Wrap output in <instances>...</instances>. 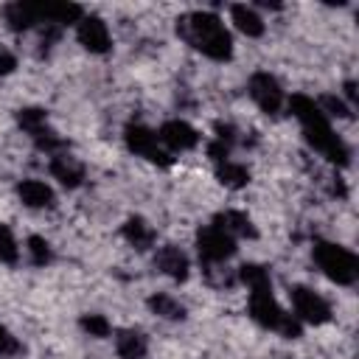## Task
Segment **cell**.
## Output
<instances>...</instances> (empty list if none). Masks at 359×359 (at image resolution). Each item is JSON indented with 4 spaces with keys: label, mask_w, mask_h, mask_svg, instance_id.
Instances as JSON below:
<instances>
[{
    "label": "cell",
    "mask_w": 359,
    "mask_h": 359,
    "mask_svg": "<svg viewBox=\"0 0 359 359\" xmlns=\"http://www.w3.org/2000/svg\"><path fill=\"white\" fill-rule=\"evenodd\" d=\"M177 36L213 62H227L233 56V36L213 11H188L177 17Z\"/></svg>",
    "instance_id": "6da1fadb"
},
{
    "label": "cell",
    "mask_w": 359,
    "mask_h": 359,
    "mask_svg": "<svg viewBox=\"0 0 359 359\" xmlns=\"http://www.w3.org/2000/svg\"><path fill=\"white\" fill-rule=\"evenodd\" d=\"M289 109H292V115L300 121L303 137L309 140V146H311L314 151H320L323 157H328L334 165H348V163H351V149L345 146L342 137L334 135L328 118L323 115V109L317 107L314 98L297 93V95L289 98Z\"/></svg>",
    "instance_id": "7a4b0ae2"
},
{
    "label": "cell",
    "mask_w": 359,
    "mask_h": 359,
    "mask_svg": "<svg viewBox=\"0 0 359 359\" xmlns=\"http://www.w3.org/2000/svg\"><path fill=\"white\" fill-rule=\"evenodd\" d=\"M311 258H314V264L320 266V272H323L328 280L339 283V286H351V283H356V278H359V261H356V255H353L348 247H342V244H334V241H314Z\"/></svg>",
    "instance_id": "3957f363"
},
{
    "label": "cell",
    "mask_w": 359,
    "mask_h": 359,
    "mask_svg": "<svg viewBox=\"0 0 359 359\" xmlns=\"http://www.w3.org/2000/svg\"><path fill=\"white\" fill-rule=\"evenodd\" d=\"M250 317L258 325H264L269 331H278L283 339H297L303 334V323L294 314H286L278 306L272 289L269 292H250Z\"/></svg>",
    "instance_id": "277c9868"
},
{
    "label": "cell",
    "mask_w": 359,
    "mask_h": 359,
    "mask_svg": "<svg viewBox=\"0 0 359 359\" xmlns=\"http://www.w3.org/2000/svg\"><path fill=\"white\" fill-rule=\"evenodd\" d=\"M123 140H126V149H129L132 154H137V157H143V160H149V163H154V165L168 168V165L174 163V157L163 149L157 132H151V129L143 126V123H129V126L123 129Z\"/></svg>",
    "instance_id": "5b68a950"
},
{
    "label": "cell",
    "mask_w": 359,
    "mask_h": 359,
    "mask_svg": "<svg viewBox=\"0 0 359 359\" xmlns=\"http://www.w3.org/2000/svg\"><path fill=\"white\" fill-rule=\"evenodd\" d=\"M247 93H250V98L258 104V109L266 112V115H278V112L283 109V104H286L283 87H280L278 79H275L272 73H266V70H258V73L250 76Z\"/></svg>",
    "instance_id": "8992f818"
},
{
    "label": "cell",
    "mask_w": 359,
    "mask_h": 359,
    "mask_svg": "<svg viewBox=\"0 0 359 359\" xmlns=\"http://www.w3.org/2000/svg\"><path fill=\"white\" fill-rule=\"evenodd\" d=\"M196 250L202 264H224L236 252V238L219 230L216 224H205L196 230Z\"/></svg>",
    "instance_id": "52a82bcc"
},
{
    "label": "cell",
    "mask_w": 359,
    "mask_h": 359,
    "mask_svg": "<svg viewBox=\"0 0 359 359\" xmlns=\"http://www.w3.org/2000/svg\"><path fill=\"white\" fill-rule=\"evenodd\" d=\"M292 297V309H294V317L300 323H309V325H323L331 320V306L323 294H317L314 289L309 286H292L289 292Z\"/></svg>",
    "instance_id": "ba28073f"
},
{
    "label": "cell",
    "mask_w": 359,
    "mask_h": 359,
    "mask_svg": "<svg viewBox=\"0 0 359 359\" xmlns=\"http://www.w3.org/2000/svg\"><path fill=\"white\" fill-rule=\"evenodd\" d=\"M76 39L84 50L90 53H107L112 48V36H109V28L101 17L95 14H84L79 22H76Z\"/></svg>",
    "instance_id": "9c48e42d"
},
{
    "label": "cell",
    "mask_w": 359,
    "mask_h": 359,
    "mask_svg": "<svg viewBox=\"0 0 359 359\" xmlns=\"http://www.w3.org/2000/svg\"><path fill=\"white\" fill-rule=\"evenodd\" d=\"M157 137H160V143H163L165 149H171V151H188V149H194V146L199 143V132H196L188 121H180V118L165 121V123L160 126Z\"/></svg>",
    "instance_id": "30bf717a"
},
{
    "label": "cell",
    "mask_w": 359,
    "mask_h": 359,
    "mask_svg": "<svg viewBox=\"0 0 359 359\" xmlns=\"http://www.w3.org/2000/svg\"><path fill=\"white\" fill-rule=\"evenodd\" d=\"M36 8V20L39 22H48V25H70V22H79L84 17V8L76 6V3H34Z\"/></svg>",
    "instance_id": "8fae6325"
},
{
    "label": "cell",
    "mask_w": 359,
    "mask_h": 359,
    "mask_svg": "<svg viewBox=\"0 0 359 359\" xmlns=\"http://www.w3.org/2000/svg\"><path fill=\"white\" fill-rule=\"evenodd\" d=\"M154 266H157L163 275H168L171 280H185L188 272H191L188 255H185L180 247H174V244H165V247H160V250L154 252Z\"/></svg>",
    "instance_id": "7c38bea8"
},
{
    "label": "cell",
    "mask_w": 359,
    "mask_h": 359,
    "mask_svg": "<svg viewBox=\"0 0 359 359\" xmlns=\"http://www.w3.org/2000/svg\"><path fill=\"white\" fill-rule=\"evenodd\" d=\"M50 174L65 185V188H79L84 182V165L79 157L67 154V151H59L50 157Z\"/></svg>",
    "instance_id": "4fadbf2b"
},
{
    "label": "cell",
    "mask_w": 359,
    "mask_h": 359,
    "mask_svg": "<svg viewBox=\"0 0 359 359\" xmlns=\"http://www.w3.org/2000/svg\"><path fill=\"white\" fill-rule=\"evenodd\" d=\"M17 196H20V202L25 208H34V210L56 205V196H53L50 185L42 182V180H22V182H17Z\"/></svg>",
    "instance_id": "5bb4252c"
},
{
    "label": "cell",
    "mask_w": 359,
    "mask_h": 359,
    "mask_svg": "<svg viewBox=\"0 0 359 359\" xmlns=\"http://www.w3.org/2000/svg\"><path fill=\"white\" fill-rule=\"evenodd\" d=\"M213 224H216L219 230H224L227 236H233V238H255V236H258L252 219H250L247 213H241V210L216 213V216H213Z\"/></svg>",
    "instance_id": "9a60e30c"
},
{
    "label": "cell",
    "mask_w": 359,
    "mask_h": 359,
    "mask_svg": "<svg viewBox=\"0 0 359 359\" xmlns=\"http://www.w3.org/2000/svg\"><path fill=\"white\" fill-rule=\"evenodd\" d=\"M121 236H123L137 252H146V250L154 247V241H157L154 227H151L143 216H129V219L123 222V227H121Z\"/></svg>",
    "instance_id": "2e32d148"
},
{
    "label": "cell",
    "mask_w": 359,
    "mask_h": 359,
    "mask_svg": "<svg viewBox=\"0 0 359 359\" xmlns=\"http://www.w3.org/2000/svg\"><path fill=\"white\" fill-rule=\"evenodd\" d=\"M230 17H233V25H236L244 36H250V39H258V36H264V31H266L261 14H258L252 6H247V3H233V6H230Z\"/></svg>",
    "instance_id": "e0dca14e"
},
{
    "label": "cell",
    "mask_w": 359,
    "mask_h": 359,
    "mask_svg": "<svg viewBox=\"0 0 359 359\" xmlns=\"http://www.w3.org/2000/svg\"><path fill=\"white\" fill-rule=\"evenodd\" d=\"M3 22L11 28V31H28V28H34L39 20H36V8H34V3H6L3 6Z\"/></svg>",
    "instance_id": "ac0fdd59"
},
{
    "label": "cell",
    "mask_w": 359,
    "mask_h": 359,
    "mask_svg": "<svg viewBox=\"0 0 359 359\" xmlns=\"http://www.w3.org/2000/svg\"><path fill=\"white\" fill-rule=\"evenodd\" d=\"M115 351L121 359H143L149 353V342L140 331L135 328H123L115 334Z\"/></svg>",
    "instance_id": "d6986e66"
},
{
    "label": "cell",
    "mask_w": 359,
    "mask_h": 359,
    "mask_svg": "<svg viewBox=\"0 0 359 359\" xmlns=\"http://www.w3.org/2000/svg\"><path fill=\"white\" fill-rule=\"evenodd\" d=\"M216 180H219L224 188L238 191V188H244V185L250 182V168H247V165H241V163L224 160V163H219V165H216Z\"/></svg>",
    "instance_id": "ffe728a7"
},
{
    "label": "cell",
    "mask_w": 359,
    "mask_h": 359,
    "mask_svg": "<svg viewBox=\"0 0 359 359\" xmlns=\"http://www.w3.org/2000/svg\"><path fill=\"white\" fill-rule=\"evenodd\" d=\"M241 283L250 286V292H269L272 289V278H269V269L261 266V264H244L238 266V275H236Z\"/></svg>",
    "instance_id": "44dd1931"
},
{
    "label": "cell",
    "mask_w": 359,
    "mask_h": 359,
    "mask_svg": "<svg viewBox=\"0 0 359 359\" xmlns=\"http://www.w3.org/2000/svg\"><path fill=\"white\" fill-rule=\"evenodd\" d=\"M146 306L163 320H185V306L171 294H151L146 300Z\"/></svg>",
    "instance_id": "7402d4cb"
},
{
    "label": "cell",
    "mask_w": 359,
    "mask_h": 359,
    "mask_svg": "<svg viewBox=\"0 0 359 359\" xmlns=\"http://www.w3.org/2000/svg\"><path fill=\"white\" fill-rule=\"evenodd\" d=\"M14 118H17V126H20L25 135H31V137H34L39 129L48 126V115H45V109H39V107H22V109L14 112Z\"/></svg>",
    "instance_id": "603a6c76"
},
{
    "label": "cell",
    "mask_w": 359,
    "mask_h": 359,
    "mask_svg": "<svg viewBox=\"0 0 359 359\" xmlns=\"http://www.w3.org/2000/svg\"><path fill=\"white\" fill-rule=\"evenodd\" d=\"M31 140H34V146H36L39 151H45V154H50V157H53V154H59V151H67L65 137H62V135H56L50 126L39 129V132H36Z\"/></svg>",
    "instance_id": "cb8c5ba5"
},
{
    "label": "cell",
    "mask_w": 359,
    "mask_h": 359,
    "mask_svg": "<svg viewBox=\"0 0 359 359\" xmlns=\"http://www.w3.org/2000/svg\"><path fill=\"white\" fill-rule=\"evenodd\" d=\"M25 252H28V261H31L34 266H48V264L53 261V250H50V244H48L42 236H28Z\"/></svg>",
    "instance_id": "d4e9b609"
},
{
    "label": "cell",
    "mask_w": 359,
    "mask_h": 359,
    "mask_svg": "<svg viewBox=\"0 0 359 359\" xmlns=\"http://www.w3.org/2000/svg\"><path fill=\"white\" fill-rule=\"evenodd\" d=\"M79 325H81L84 334H90V337H95V339H104V337H109V331H112V325H109V320H107L104 314H81Z\"/></svg>",
    "instance_id": "484cf974"
},
{
    "label": "cell",
    "mask_w": 359,
    "mask_h": 359,
    "mask_svg": "<svg viewBox=\"0 0 359 359\" xmlns=\"http://www.w3.org/2000/svg\"><path fill=\"white\" fill-rule=\"evenodd\" d=\"M317 107L323 109V115H325V118H328V115H334V118H351V107H348L339 95L325 93V95H320V98H317Z\"/></svg>",
    "instance_id": "4316f807"
},
{
    "label": "cell",
    "mask_w": 359,
    "mask_h": 359,
    "mask_svg": "<svg viewBox=\"0 0 359 359\" xmlns=\"http://www.w3.org/2000/svg\"><path fill=\"white\" fill-rule=\"evenodd\" d=\"M17 258H20L17 238L6 224H0V264H17Z\"/></svg>",
    "instance_id": "83f0119b"
},
{
    "label": "cell",
    "mask_w": 359,
    "mask_h": 359,
    "mask_svg": "<svg viewBox=\"0 0 359 359\" xmlns=\"http://www.w3.org/2000/svg\"><path fill=\"white\" fill-rule=\"evenodd\" d=\"M208 154H210V160H216V165H219V163H224V160L230 157V146L213 137V140L208 143Z\"/></svg>",
    "instance_id": "f1b7e54d"
},
{
    "label": "cell",
    "mask_w": 359,
    "mask_h": 359,
    "mask_svg": "<svg viewBox=\"0 0 359 359\" xmlns=\"http://www.w3.org/2000/svg\"><path fill=\"white\" fill-rule=\"evenodd\" d=\"M14 67H17V56H14L6 45H0V76L14 73Z\"/></svg>",
    "instance_id": "f546056e"
},
{
    "label": "cell",
    "mask_w": 359,
    "mask_h": 359,
    "mask_svg": "<svg viewBox=\"0 0 359 359\" xmlns=\"http://www.w3.org/2000/svg\"><path fill=\"white\" fill-rule=\"evenodd\" d=\"M20 351V342L0 325V356H8V353H17Z\"/></svg>",
    "instance_id": "4dcf8cb0"
},
{
    "label": "cell",
    "mask_w": 359,
    "mask_h": 359,
    "mask_svg": "<svg viewBox=\"0 0 359 359\" xmlns=\"http://www.w3.org/2000/svg\"><path fill=\"white\" fill-rule=\"evenodd\" d=\"M345 98H348V107L356 104V84L353 81H345Z\"/></svg>",
    "instance_id": "1f68e13d"
}]
</instances>
